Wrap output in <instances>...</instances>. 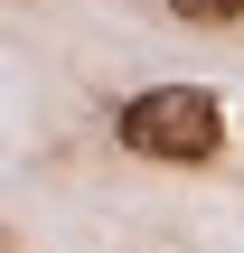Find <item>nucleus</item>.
<instances>
[{"label":"nucleus","instance_id":"f257e3e1","mask_svg":"<svg viewBox=\"0 0 244 253\" xmlns=\"http://www.w3.org/2000/svg\"><path fill=\"white\" fill-rule=\"evenodd\" d=\"M113 131H122V150H132V160L197 169V160H216V150H226V103H216L207 84H141V94L113 113Z\"/></svg>","mask_w":244,"mask_h":253},{"label":"nucleus","instance_id":"f03ea898","mask_svg":"<svg viewBox=\"0 0 244 253\" xmlns=\"http://www.w3.org/2000/svg\"><path fill=\"white\" fill-rule=\"evenodd\" d=\"M169 9H179L188 28H235L244 19V0H169Z\"/></svg>","mask_w":244,"mask_h":253}]
</instances>
